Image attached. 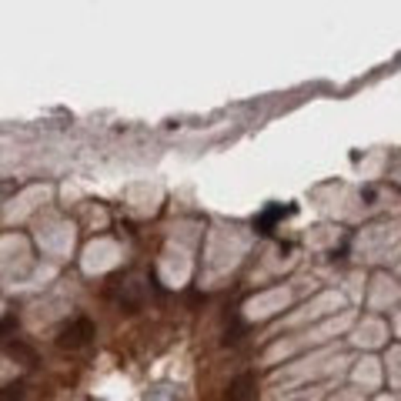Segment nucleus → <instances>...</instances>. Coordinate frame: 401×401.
<instances>
[{
    "label": "nucleus",
    "instance_id": "f03ea898",
    "mask_svg": "<svg viewBox=\"0 0 401 401\" xmlns=\"http://www.w3.org/2000/svg\"><path fill=\"white\" fill-rule=\"evenodd\" d=\"M254 391H258V378H254V371H241V374H234L228 391H224V401H247L254 398Z\"/></svg>",
    "mask_w": 401,
    "mask_h": 401
},
{
    "label": "nucleus",
    "instance_id": "39448f33",
    "mask_svg": "<svg viewBox=\"0 0 401 401\" xmlns=\"http://www.w3.org/2000/svg\"><path fill=\"white\" fill-rule=\"evenodd\" d=\"M147 401H181V395H177L174 388H157V391L147 395Z\"/></svg>",
    "mask_w": 401,
    "mask_h": 401
},
{
    "label": "nucleus",
    "instance_id": "7ed1b4c3",
    "mask_svg": "<svg viewBox=\"0 0 401 401\" xmlns=\"http://www.w3.org/2000/svg\"><path fill=\"white\" fill-rule=\"evenodd\" d=\"M0 401H27V388H24V381H10V385L0 388Z\"/></svg>",
    "mask_w": 401,
    "mask_h": 401
},
{
    "label": "nucleus",
    "instance_id": "f257e3e1",
    "mask_svg": "<svg viewBox=\"0 0 401 401\" xmlns=\"http://www.w3.org/2000/svg\"><path fill=\"white\" fill-rule=\"evenodd\" d=\"M91 341H94V321L84 318V314L64 321L61 331H57V348H64V351H80V348H87Z\"/></svg>",
    "mask_w": 401,
    "mask_h": 401
},
{
    "label": "nucleus",
    "instance_id": "20e7f679",
    "mask_svg": "<svg viewBox=\"0 0 401 401\" xmlns=\"http://www.w3.org/2000/svg\"><path fill=\"white\" fill-rule=\"evenodd\" d=\"M241 338H245V328H241V321H234L231 328H224V338H221V341H224V344H231V348H234V344H238Z\"/></svg>",
    "mask_w": 401,
    "mask_h": 401
}]
</instances>
